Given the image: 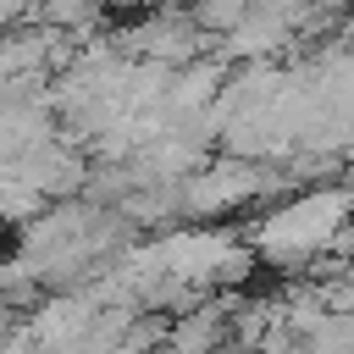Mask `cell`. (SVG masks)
Instances as JSON below:
<instances>
[{
	"label": "cell",
	"instance_id": "cell-1",
	"mask_svg": "<svg viewBox=\"0 0 354 354\" xmlns=\"http://www.w3.org/2000/svg\"><path fill=\"white\" fill-rule=\"evenodd\" d=\"M343 227H348V188L343 183H310V188H293L288 199L266 205L254 216V227L243 232V243L260 266L293 277L315 254H326Z\"/></svg>",
	"mask_w": 354,
	"mask_h": 354
}]
</instances>
